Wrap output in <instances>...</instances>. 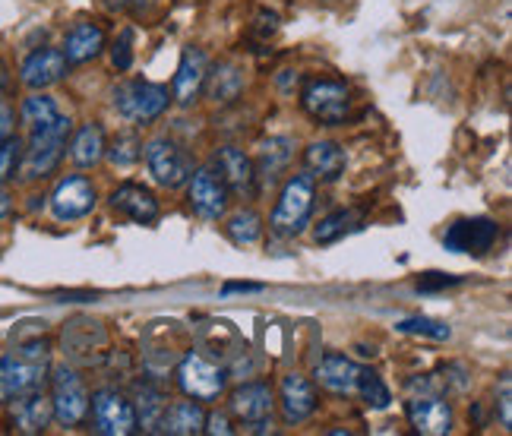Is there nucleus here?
<instances>
[{
  "instance_id": "nucleus-1",
  "label": "nucleus",
  "mask_w": 512,
  "mask_h": 436,
  "mask_svg": "<svg viewBox=\"0 0 512 436\" xmlns=\"http://www.w3.org/2000/svg\"><path fill=\"white\" fill-rule=\"evenodd\" d=\"M48 380V345L32 342L0 358V402H13L19 395L42 389Z\"/></svg>"
},
{
  "instance_id": "nucleus-2",
  "label": "nucleus",
  "mask_w": 512,
  "mask_h": 436,
  "mask_svg": "<svg viewBox=\"0 0 512 436\" xmlns=\"http://www.w3.org/2000/svg\"><path fill=\"white\" fill-rule=\"evenodd\" d=\"M29 146H23V162H19V171L29 181H38V177H48L57 171L61 165V158L67 152V140L73 133V121L70 117H57L48 127H38V130H29Z\"/></svg>"
},
{
  "instance_id": "nucleus-3",
  "label": "nucleus",
  "mask_w": 512,
  "mask_h": 436,
  "mask_svg": "<svg viewBox=\"0 0 512 436\" xmlns=\"http://www.w3.org/2000/svg\"><path fill=\"white\" fill-rule=\"evenodd\" d=\"M313 200H317V187H313V177L310 174H294L291 181L282 187L279 203L272 209L269 225L279 237H298L310 215H313Z\"/></svg>"
},
{
  "instance_id": "nucleus-4",
  "label": "nucleus",
  "mask_w": 512,
  "mask_h": 436,
  "mask_svg": "<svg viewBox=\"0 0 512 436\" xmlns=\"http://www.w3.org/2000/svg\"><path fill=\"white\" fill-rule=\"evenodd\" d=\"M171 95L159 83H146V79H127L114 89V108L121 117L133 124H152L168 111Z\"/></svg>"
},
{
  "instance_id": "nucleus-5",
  "label": "nucleus",
  "mask_w": 512,
  "mask_h": 436,
  "mask_svg": "<svg viewBox=\"0 0 512 436\" xmlns=\"http://www.w3.org/2000/svg\"><path fill=\"white\" fill-rule=\"evenodd\" d=\"M301 102L310 117H317V121L326 127H336L351 111V92L345 83H339V79H310L304 86Z\"/></svg>"
},
{
  "instance_id": "nucleus-6",
  "label": "nucleus",
  "mask_w": 512,
  "mask_h": 436,
  "mask_svg": "<svg viewBox=\"0 0 512 436\" xmlns=\"http://www.w3.org/2000/svg\"><path fill=\"white\" fill-rule=\"evenodd\" d=\"M51 408H54V418L64 427L83 424L86 414H89L86 386L67 364L54 367V373H51Z\"/></svg>"
},
{
  "instance_id": "nucleus-7",
  "label": "nucleus",
  "mask_w": 512,
  "mask_h": 436,
  "mask_svg": "<svg viewBox=\"0 0 512 436\" xmlns=\"http://www.w3.org/2000/svg\"><path fill=\"white\" fill-rule=\"evenodd\" d=\"M146 165H149V174L155 177V184H162L168 190H177V187H184L190 181V174H193V162H190V155L165 140V136H159V140H152L146 149Z\"/></svg>"
},
{
  "instance_id": "nucleus-8",
  "label": "nucleus",
  "mask_w": 512,
  "mask_h": 436,
  "mask_svg": "<svg viewBox=\"0 0 512 436\" xmlns=\"http://www.w3.org/2000/svg\"><path fill=\"white\" fill-rule=\"evenodd\" d=\"M177 383H181V389L190 395V399L196 402H212L219 399L225 383H228V373L222 367L209 364L203 354L190 351L187 358L181 361V367H177Z\"/></svg>"
},
{
  "instance_id": "nucleus-9",
  "label": "nucleus",
  "mask_w": 512,
  "mask_h": 436,
  "mask_svg": "<svg viewBox=\"0 0 512 436\" xmlns=\"http://www.w3.org/2000/svg\"><path fill=\"white\" fill-rule=\"evenodd\" d=\"M89 402H92L95 433H102V436H130V433H136V411L121 392L98 389Z\"/></svg>"
},
{
  "instance_id": "nucleus-10",
  "label": "nucleus",
  "mask_w": 512,
  "mask_h": 436,
  "mask_svg": "<svg viewBox=\"0 0 512 436\" xmlns=\"http://www.w3.org/2000/svg\"><path fill=\"white\" fill-rule=\"evenodd\" d=\"M187 184H190L187 196H190L193 212L200 218H206V222H219V218L225 215V209H228V196H231L225 181L219 177V171H215V168H196Z\"/></svg>"
},
{
  "instance_id": "nucleus-11",
  "label": "nucleus",
  "mask_w": 512,
  "mask_h": 436,
  "mask_svg": "<svg viewBox=\"0 0 512 436\" xmlns=\"http://www.w3.org/2000/svg\"><path fill=\"white\" fill-rule=\"evenodd\" d=\"M92 209H95V187L83 174L61 177L57 187L51 190V215L57 222H76V218H86Z\"/></svg>"
},
{
  "instance_id": "nucleus-12",
  "label": "nucleus",
  "mask_w": 512,
  "mask_h": 436,
  "mask_svg": "<svg viewBox=\"0 0 512 436\" xmlns=\"http://www.w3.org/2000/svg\"><path fill=\"white\" fill-rule=\"evenodd\" d=\"M497 237H500V225L490 222V218H462V222H456V225L446 231L443 244L452 253H475V256H484L490 247H494Z\"/></svg>"
},
{
  "instance_id": "nucleus-13",
  "label": "nucleus",
  "mask_w": 512,
  "mask_h": 436,
  "mask_svg": "<svg viewBox=\"0 0 512 436\" xmlns=\"http://www.w3.org/2000/svg\"><path fill=\"white\" fill-rule=\"evenodd\" d=\"M70 64H67V57L64 51H57V48H38L32 51L23 67H19V79H23V86L35 89V92H42L54 83H61V79L67 76Z\"/></svg>"
},
{
  "instance_id": "nucleus-14",
  "label": "nucleus",
  "mask_w": 512,
  "mask_h": 436,
  "mask_svg": "<svg viewBox=\"0 0 512 436\" xmlns=\"http://www.w3.org/2000/svg\"><path fill=\"white\" fill-rule=\"evenodd\" d=\"M206 73H209V57H206V51H200V48H184L181 64H177V73H174V89H171L174 102L184 105V108L193 105L196 95L203 92Z\"/></svg>"
},
{
  "instance_id": "nucleus-15",
  "label": "nucleus",
  "mask_w": 512,
  "mask_h": 436,
  "mask_svg": "<svg viewBox=\"0 0 512 436\" xmlns=\"http://www.w3.org/2000/svg\"><path fill=\"white\" fill-rule=\"evenodd\" d=\"M279 405L285 424H304L317 411V389L301 373H288L279 389Z\"/></svg>"
},
{
  "instance_id": "nucleus-16",
  "label": "nucleus",
  "mask_w": 512,
  "mask_h": 436,
  "mask_svg": "<svg viewBox=\"0 0 512 436\" xmlns=\"http://www.w3.org/2000/svg\"><path fill=\"white\" fill-rule=\"evenodd\" d=\"M405 414H408V424L421 436H446L452 430V408L443 399H433V395L411 399L405 405Z\"/></svg>"
},
{
  "instance_id": "nucleus-17",
  "label": "nucleus",
  "mask_w": 512,
  "mask_h": 436,
  "mask_svg": "<svg viewBox=\"0 0 512 436\" xmlns=\"http://www.w3.org/2000/svg\"><path fill=\"white\" fill-rule=\"evenodd\" d=\"M215 165H219V177L225 181L228 193L234 196H244V200H250V196L256 193V171H253V162L234 146H225L219 152V158H215Z\"/></svg>"
},
{
  "instance_id": "nucleus-18",
  "label": "nucleus",
  "mask_w": 512,
  "mask_h": 436,
  "mask_svg": "<svg viewBox=\"0 0 512 436\" xmlns=\"http://www.w3.org/2000/svg\"><path fill=\"white\" fill-rule=\"evenodd\" d=\"M7 405H10V418H13L19 433H45L48 424L54 421L51 399H45L42 389L19 395V399H13Z\"/></svg>"
},
{
  "instance_id": "nucleus-19",
  "label": "nucleus",
  "mask_w": 512,
  "mask_h": 436,
  "mask_svg": "<svg viewBox=\"0 0 512 436\" xmlns=\"http://www.w3.org/2000/svg\"><path fill=\"white\" fill-rule=\"evenodd\" d=\"M111 206L117 212H124L127 218H133L136 225H149L159 218V200H155V193L143 184H121L111 193Z\"/></svg>"
},
{
  "instance_id": "nucleus-20",
  "label": "nucleus",
  "mask_w": 512,
  "mask_h": 436,
  "mask_svg": "<svg viewBox=\"0 0 512 436\" xmlns=\"http://www.w3.org/2000/svg\"><path fill=\"white\" fill-rule=\"evenodd\" d=\"M358 373L361 367L354 364L351 358H345V354H326V358L317 364V383L329 392L336 395H351L358 392Z\"/></svg>"
},
{
  "instance_id": "nucleus-21",
  "label": "nucleus",
  "mask_w": 512,
  "mask_h": 436,
  "mask_svg": "<svg viewBox=\"0 0 512 436\" xmlns=\"http://www.w3.org/2000/svg\"><path fill=\"white\" fill-rule=\"evenodd\" d=\"M272 389L266 383H247L231 392V411L238 414L244 424L272 418Z\"/></svg>"
},
{
  "instance_id": "nucleus-22",
  "label": "nucleus",
  "mask_w": 512,
  "mask_h": 436,
  "mask_svg": "<svg viewBox=\"0 0 512 436\" xmlns=\"http://www.w3.org/2000/svg\"><path fill=\"white\" fill-rule=\"evenodd\" d=\"M304 165H307V174L313 181H336V177L345 171V149L339 143H329V140H320V143H310L307 152H304Z\"/></svg>"
},
{
  "instance_id": "nucleus-23",
  "label": "nucleus",
  "mask_w": 512,
  "mask_h": 436,
  "mask_svg": "<svg viewBox=\"0 0 512 436\" xmlns=\"http://www.w3.org/2000/svg\"><path fill=\"white\" fill-rule=\"evenodd\" d=\"M102 48H105V32H102V26H95V23H76L67 32L64 57H67V64H86V61H95V57L102 54Z\"/></svg>"
},
{
  "instance_id": "nucleus-24",
  "label": "nucleus",
  "mask_w": 512,
  "mask_h": 436,
  "mask_svg": "<svg viewBox=\"0 0 512 436\" xmlns=\"http://www.w3.org/2000/svg\"><path fill=\"white\" fill-rule=\"evenodd\" d=\"M206 424V411L200 408V402H174L165 405L162 418H159V430L171 433V436H196L203 433Z\"/></svg>"
},
{
  "instance_id": "nucleus-25",
  "label": "nucleus",
  "mask_w": 512,
  "mask_h": 436,
  "mask_svg": "<svg viewBox=\"0 0 512 436\" xmlns=\"http://www.w3.org/2000/svg\"><path fill=\"white\" fill-rule=\"evenodd\" d=\"M206 95L212 98L215 105H225V102H234L241 92H244V70L234 64V61H222L215 64L209 73H206V83H203Z\"/></svg>"
},
{
  "instance_id": "nucleus-26",
  "label": "nucleus",
  "mask_w": 512,
  "mask_h": 436,
  "mask_svg": "<svg viewBox=\"0 0 512 436\" xmlns=\"http://www.w3.org/2000/svg\"><path fill=\"white\" fill-rule=\"evenodd\" d=\"M294 158V140H288V136H272V140L260 143V155H256V177H263L266 184H272L275 177L285 174L288 165Z\"/></svg>"
},
{
  "instance_id": "nucleus-27",
  "label": "nucleus",
  "mask_w": 512,
  "mask_h": 436,
  "mask_svg": "<svg viewBox=\"0 0 512 436\" xmlns=\"http://www.w3.org/2000/svg\"><path fill=\"white\" fill-rule=\"evenodd\" d=\"M105 130L98 127V124H83L80 130L73 133V140H70V158L80 168H95L98 162L105 158Z\"/></svg>"
},
{
  "instance_id": "nucleus-28",
  "label": "nucleus",
  "mask_w": 512,
  "mask_h": 436,
  "mask_svg": "<svg viewBox=\"0 0 512 436\" xmlns=\"http://www.w3.org/2000/svg\"><path fill=\"white\" fill-rule=\"evenodd\" d=\"M228 237L234 244H241V247H250V244H256L263 237V218L256 215L253 209H241V212H234L231 218H228Z\"/></svg>"
},
{
  "instance_id": "nucleus-29",
  "label": "nucleus",
  "mask_w": 512,
  "mask_h": 436,
  "mask_svg": "<svg viewBox=\"0 0 512 436\" xmlns=\"http://www.w3.org/2000/svg\"><path fill=\"white\" fill-rule=\"evenodd\" d=\"M361 225V212L358 209H339L326 215L323 222L317 225V244H332L339 241V237H345L348 231H354Z\"/></svg>"
},
{
  "instance_id": "nucleus-30",
  "label": "nucleus",
  "mask_w": 512,
  "mask_h": 436,
  "mask_svg": "<svg viewBox=\"0 0 512 436\" xmlns=\"http://www.w3.org/2000/svg\"><path fill=\"white\" fill-rule=\"evenodd\" d=\"M19 117H23V124L29 130H38V127H48L51 121H57L61 111H57V102L51 95H29L23 108H19Z\"/></svg>"
},
{
  "instance_id": "nucleus-31",
  "label": "nucleus",
  "mask_w": 512,
  "mask_h": 436,
  "mask_svg": "<svg viewBox=\"0 0 512 436\" xmlns=\"http://www.w3.org/2000/svg\"><path fill=\"white\" fill-rule=\"evenodd\" d=\"M136 424L143 421L146 430L152 427H159V418H162V411H165V395L159 386H140V392H136Z\"/></svg>"
},
{
  "instance_id": "nucleus-32",
  "label": "nucleus",
  "mask_w": 512,
  "mask_h": 436,
  "mask_svg": "<svg viewBox=\"0 0 512 436\" xmlns=\"http://www.w3.org/2000/svg\"><path fill=\"white\" fill-rule=\"evenodd\" d=\"M105 155L111 158V165L117 168H130L140 162V155H143V140H140V133H121L117 140L105 149Z\"/></svg>"
},
{
  "instance_id": "nucleus-33",
  "label": "nucleus",
  "mask_w": 512,
  "mask_h": 436,
  "mask_svg": "<svg viewBox=\"0 0 512 436\" xmlns=\"http://www.w3.org/2000/svg\"><path fill=\"white\" fill-rule=\"evenodd\" d=\"M358 392L370 408H389V402H392L389 386L380 380V373H373V370L358 373Z\"/></svg>"
},
{
  "instance_id": "nucleus-34",
  "label": "nucleus",
  "mask_w": 512,
  "mask_h": 436,
  "mask_svg": "<svg viewBox=\"0 0 512 436\" xmlns=\"http://www.w3.org/2000/svg\"><path fill=\"white\" fill-rule=\"evenodd\" d=\"M396 329L405 335H424V339H433V342H446L452 335V329L446 323L430 320V316H408V320H402Z\"/></svg>"
},
{
  "instance_id": "nucleus-35",
  "label": "nucleus",
  "mask_w": 512,
  "mask_h": 436,
  "mask_svg": "<svg viewBox=\"0 0 512 436\" xmlns=\"http://www.w3.org/2000/svg\"><path fill=\"white\" fill-rule=\"evenodd\" d=\"M19 162H23V140H16V136L0 140V184L16 177Z\"/></svg>"
},
{
  "instance_id": "nucleus-36",
  "label": "nucleus",
  "mask_w": 512,
  "mask_h": 436,
  "mask_svg": "<svg viewBox=\"0 0 512 436\" xmlns=\"http://www.w3.org/2000/svg\"><path fill=\"white\" fill-rule=\"evenodd\" d=\"M111 61H114L117 70H130V64H133V29H124L121 38L114 42V48H111Z\"/></svg>"
},
{
  "instance_id": "nucleus-37",
  "label": "nucleus",
  "mask_w": 512,
  "mask_h": 436,
  "mask_svg": "<svg viewBox=\"0 0 512 436\" xmlns=\"http://www.w3.org/2000/svg\"><path fill=\"white\" fill-rule=\"evenodd\" d=\"M500 424L509 430L512 427V380H509V376H503V380H500Z\"/></svg>"
},
{
  "instance_id": "nucleus-38",
  "label": "nucleus",
  "mask_w": 512,
  "mask_h": 436,
  "mask_svg": "<svg viewBox=\"0 0 512 436\" xmlns=\"http://www.w3.org/2000/svg\"><path fill=\"white\" fill-rule=\"evenodd\" d=\"M462 279L459 275H443V272H430L421 279V291H440V288H449V285H459Z\"/></svg>"
},
{
  "instance_id": "nucleus-39",
  "label": "nucleus",
  "mask_w": 512,
  "mask_h": 436,
  "mask_svg": "<svg viewBox=\"0 0 512 436\" xmlns=\"http://www.w3.org/2000/svg\"><path fill=\"white\" fill-rule=\"evenodd\" d=\"M13 130H16V114L7 102H0V140L13 136Z\"/></svg>"
},
{
  "instance_id": "nucleus-40",
  "label": "nucleus",
  "mask_w": 512,
  "mask_h": 436,
  "mask_svg": "<svg viewBox=\"0 0 512 436\" xmlns=\"http://www.w3.org/2000/svg\"><path fill=\"white\" fill-rule=\"evenodd\" d=\"M203 433H222V436H228L231 433V427H228V418L225 414H209L206 418V424H203Z\"/></svg>"
},
{
  "instance_id": "nucleus-41",
  "label": "nucleus",
  "mask_w": 512,
  "mask_h": 436,
  "mask_svg": "<svg viewBox=\"0 0 512 436\" xmlns=\"http://www.w3.org/2000/svg\"><path fill=\"white\" fill-rule=\"evenodd\" d=\"M275 29H279V16L263 10V13H260V23H256V32H260V35L266 38V35H272Z\"/></svg>"
},
{
  "instance_id": "nucleus-42",
  "label": "nucleus",
  "mask_w": 512,
  "mask_h": 436,
  "mask_svg": "<svg viewBox=\"0 0 512 436\" xmlns=\"http://www.w3.org/2000/svg\"><path fill=\"white\" fill-rule=\"evenodd\" d=\"M253 291H263V285H256V282H228L222 288V294H253Z\"/></svg>"
},
{
  "instance_id": "nucleus-43",
  "label": "nucleus",
  "mask_w": 512,
  "mask_h": 436,
  "mask_svg": "<svg viewBox=\"0 0 512 436\" xmlns=\"http://www.w3.org/2000/svg\"><path fill=\"white\" fill-rule=\"evenodd\" d=\"M13 212V196H10V190L7 187H0V222Z\"/></svg>"
},
{
  "instance_id": "nucleus-44",
  "label": "nucleus",
  "mask_w": 512,
  "mask_h": 436,
  "mask_svg": "<svg viewBox=\"0 0 512 436\" xmlns=\"http://www.w3.org/2000/svg\"><path fill=\"white\" fill-rule=\"evenodd\" d=\"M7 83H10V73H7V64L0 61V89H7Z\"/></svg>"
},
{
  "instance_id": "nucleus-45",
  "label": "nucleus",
  "mask_w": 512,
  "mask_h": 436,
  "mask_svg": "<svg viewBox=\"0 0 512 436\" xmlns=\"http://www.w3.org/2000/svg\"><path fill=\"white\" fill-rule=\"evenodd\" d=\"M105 4H108L111 10H124V7L130 4V0H105Z\"/></svg>"
}]
</instances>
